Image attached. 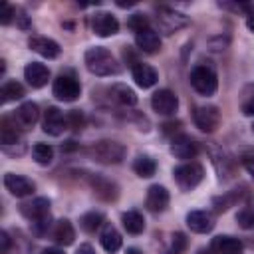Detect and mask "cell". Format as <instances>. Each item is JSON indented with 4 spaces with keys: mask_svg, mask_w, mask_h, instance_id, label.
I'll use <instances>...</instances> for the list:
<instances>
[{
    "mask_svg": "<svg viewBox=\"0 0 254 254\" xmlns=\"http://www.w3.org/2000/svg\"><path fill=\"white\" fill-rule=\"evenodd\" d=\"M85 67L93 73V75H99V77H107V75H115L119 73V64L115 60V56L107 50V48H101V46H95V48H89L85 52Z\"/></svg>",
    "mask_w": 254,
    "mask_h": 254,
    "instance_id": "1",
    "label": "cell"
},
{
    "mask_svg": "<svg viewBox=\"0 0 254 254\" xmlns=\"http://www.w3.org/2000/svg\"><path fill=\"white\" fill-rule=\"evenodd\" d=\"M89 155L93 161L97 163H103V165H117L125 159L127 155V149L123 143L119 141H111V139H103V141H97L95 145H91L89 149Z\"/></svg>",
    "mask_w": 254,
    "mask_h": 254,
    "instance_id": "2",
    "label": "cell"
},
{
    "mask_svg": "<svg viewBox=\"0 0 254 254\" xmlns=\"http://www.w3.org/2000/svg\"><path fill=\"white\" fill-rule=\"evenodd\" d=\"M190 85L194 87L196 93H200L204 97L214 95V91L218 87L216 71L210 65H196V67H192V71H190Z\"/></svg>",
    "mask_w": 254,
    "mask_h": 254,
    "instance_id": "3",
    "label": "cell"
},
{
    "mask_svg": "<svg viewBox=\"0 0 254 254\" xmlns=\"http://www.w3.org/2000/svg\"><path fill=\"white\" fill-rule=\"evenodd\" d=\"M173 177L179 185L181 190H192L204 177V169L194 163V161H189V163H183L179 167L173 169Z\"/></svg>",
    "mask_w": 254,
    "mask_h": 254,
    "instance_id": "4",
    "label": "cell"
},
{
    "mask_svg": "<svg viewBox=\"0 0 254 254\" xmlns=\"http://www.w3.org/2000/svg\"><path fill=\"white\" fill-rule=\"evenodd\" d=\"M54 95L60 99V101H75L81 93V85L79 81L75 79V75L71 73H60L56 79H54V87H52Z\"/></svg>",
    "mask_w": 254,
    "mask_h": 254,
    "instance_id": "5",
    "label": "cell"
},
{
    "mask_svg": "<svg viewBox=\"0 0 254 254\" xmlns=\"http://www.w3.org/2000/svg\"><path fill=\"white\" fill-rule=\"evenodd\" d=\"M192 121L200 131L212 133L220 125V111L214 105H198L192 111Z\"/></svg>",
    "mask_w": 254,
    "mask_h": 254,
    "instance_id": "6",
    "label": "cell"
},
{
    "mask_svg": "<svg viewBox=\"0 0 254 254\" xmlns=\"http://www.w3.org/2000/svg\"><path fill=\"white\" fill-rule=\"evenodd\" d=\"M157 24L165 34H173V32L185 28L189 24V18L183 12H177L173 8L161 6V8H157Z\"/></svg>",
    "mask_w": 254,
    "mask_h": 254,
    "instance_id": "7",
    "label": "cell"
},
{
    "mask_svg": "<svg viewBox=\"0 0 254 254\" xmlns=\"http://www.w3.org/2000/svg\"><path fill=\"white\" fill-rule=\"evenodd\" d=\"M91 30L99 38H109L119 32V22L111 12H95L91 18Z\"/></svg>",
    "mask_w": 254,
    "mask_h": 254,
    "instance_id": "8",
    "label": "cell"
},
{
    "mask_svg": "<svg viewBox=\"0 0 254 254\" xmlns=\"http://www.w3.org/2000/svg\"><path fill=\"white\" fill-rule=\"evenodd\" d=\"M12 119H14V123L18 125V129H22V131L32 129V127L38 123V119H40V107H38V103H34V101H24V103L14 111Z\"/></svg>",
    "mask_w": 254,
    "mask_h": 254,
    "instance_id": "9",
    "label": "cell"
},
{
    "mask_svg": "<svg viewBox=\"0 0 254 254\" xmlns=\"http://www.w3.org/2000/svg\"><path fill=\"white\" fill-rule=\"evenodd\" d=\"M151 107L159 115H173L179 107V97L171 89H159L151 97Z\"/></svg>",
    "mask_w": 254,
    "mask_h": 254,
    "instance_id": "10",
    "label": "cell"
},
{
    "mask_svg": "<svg viewBox=\"0 0 254 254\" xmlns=\"http://www.w3.org/2000/svg\"><path fill=\"white\" fill-rule=\"evenodd\" d=\"M4 187L10 190V194L18 196V198H24V196H30L34 190H36V185L24 177V175H14V173H6L4 175Z\"/></svg>",
    "mask_w": 254,
    "mask_h": 254,
    "instance_id": "11",
    "label": "cell"
},
{
    "mask_svg": "<svg viewBox=\"0 0 254 254\" xmlns=\"http://www.w3.org/2000/svg\"><path fill=\"white\" fill-rule=\"evenodd\" d=\"M42 129H44V133H48V135H52V137L62 135V133H64V129H67L65 115H64L58 107H48V109L44 111Z\"/></svg>",
    "mask_w": 254,
    "mask_h": 254,
    "instance_id": "12",
    "label": "cell"
},
{
    "mask_svg": "<svg viewBox=\"0 0 254 254\" xmlns=\"http://www.w3.org/2000/svg\"><path fill=\"white\" fill-rule=\"evenodd\" d=\"M20 212L30 220V224L38 222V220L50 216V200L44 198V196H38V198L30 200V202H22L20 204Z\"/></svg>",
    "mask_w": 254,
    "mask_h": 254,
    "instance_id": "13",
    "label": "cell"
},
{
    "mask_svg": "<svg viewBox=\"0 0 254 254\" xmlns=\"http://www.w3.org/2000/svg\"><path fill=\"white\" fill-rule=\"evenodd\" d=\"M28 46H30V50H34L36 54H40L42 58H48V60L58 58L60 52H62L60 44L52 38H46V36H30Z\"/></svg>",
    "mask_w": 254,
    "mask_h": 254,
    "instance_id": "14",
    "label": "cell"
},
{
    "mask_svg": "<svg viewBox=\"0 0 254 254\" xmlns=\"http://www.w3.org/2000/svg\"><path fill=\"white\" fill-rule=\"evenodd\" d=\"M214 216L206 210H190L187 214V226L196 234H206L214 228Z\"/></svg>",
    "mask_w": 254,
    "mask_h": 254,
    "instance_id": "15",
    "label": "cell"
},
{
    "mask_svg": "<svg viewBox=\"0 0 254 254\" xmlns=\"http://www.w3.org/2000/svg\"><path fill=\"white\" fill-rule=\"evenodd\" d=\"M169 190L161 185H153L149 187L147 190V196H145V206L151 210V212H163L167 206H169Z\"/></svg>",
    "mask_w": 254,
    "mask_h": 254,
    "instance_id": "16",
    "label": "cell"
},
{
    "mask_svg": "<svg viewBox=\"0 0 254 254\" xmlns=\"http://www.w3.org/2000/svg\"><path fill=\"white\" fill-rule=\"evenodd\" d=\"M131 75H133L135 83H137L139 87H143V89L153 87V85L157 83V79H159L157 69H155V67H151L149 64H143V62L133 64V67H131Z\"/></svg>",
    "mask_w": 254,
    "mask_h": 254,
    "instance_id": "17",
    "label": "cell"
},
{
    "mask_svg": "<svg viewBox=\"0 0 254 254\" xmlns=\"http://www.w3.org/2000/svg\"><path fill=\"white\" fill-rule=\"evenodd\" d=\"M89 183H91V189H93L95 196H99V198L105 200V202H111V200H115V198L119 196V187H117L113 181L105 179V177L95 175V177L89 179Z\"/></svg>",
    "mask_w": 254,
    "mask_h": 254,
    "instance_id": "18",
    "label": "cell"
},
{
    "mask_svg": "<svg viewBox=\"0 0 254 254\" xmlns=\"http://www.w3.org/2000/svg\"><path fill=\"white\" fill-rule=\"evenodd\" d=\"M210 248H212L216 254H242L244 242H242L240 238H236V236L220 234V236H214V238H212Z\"/></svg>",
    "mask_w": 254,
    "mask_h": 254,
    "instance_id": "19",
    "label": "cell"
},
{
    "mask_svg": "<svg viewBox=\"0 0 254 254\" xmlns=\"http://www.w3.org/2000/svg\"><path fill=\"white\" fill-rule=\"evenodd\" d=\"M24 79L32 85V87H44L50 79V69L48 65L40 64V62H30L26 67H24Z\"/></svg>",
    "mask_w": 254,
    "mask_h": 254,
    "instance_id": "20",
    "label": "cell"
},
{
    "mask_svg": "<svg viewBox=\"0 0 254 254\" xmlns=\"http://www.w3.org/2000/svg\"><path fill=\"white\" fill-rule=\"evenodd\" d=\"M196 143L189 137V135H177L173 137L171 141V153L177 157V159H183V161H189V159H194L196 155Z\"/></svg>",
    "mask_w": 254,
    "mask_h": 254,
    "instance_id": "21",
    "label": "cell"
},
{
    "mask_svg": "<svg viewBox=\"0 0 254 254\" xmlns=\"http://www.w3.org/2000/svg\"><path fill=\"white\" fill-rule=\"evenodd\" d=\"M210 157H212V165L218 173L220 179H230L234 175V161L230 159V155L222 149H212L210 151Z\"/></svg>",
    "mask_w": 254,
    "mask_h": 254,
    "instance_id": "22",
    "label": "cell"
},
{
    "mask_svg": "<svg viewBox=\"0 0 254 254\" xmlns=\"http://www.w3.org/2000/svg\"><path fill=\"white\" fill-rule=\"evenodd\" d=\"M0 143L4 149H8L10 145H22L20 129L14 123V119H10V117H2V121H0Z\"/></svg>",
    "mask_w": 254,
    "mask_h": 254,
    "instance_id": "23",
    "label": "cell"
},
{
    "mask_svg": "<svg viewBox=\"0 0 254 254\" xmlns=\"http://www.w3.org/2000/svg\"><path fill=\"white\" fill-rule=\"evenodd\" d=\"M135 44H137V48L141 50V52H145V54H155V52H159L161 50V38H159V34L155 32V30H143V32H139V34H135Z\"/></svg>",
    "mask_w": 254,
    "mask_h": 254,
    "instance_id": "24",
    "label": "cell"
},
{
    "mask_svg": "<svg viewBox=\"0 0 254 254\" xmlns=\"http://www.w3.org/2000/svg\"><path fill=\"white\" fill-rule=\"evenodd\" d=\"M99 242H101V246L109 252V254H113V252H117L119 248H121V234L117 232V228L113 226V224H109V222H105L103 224V228H101V234H99Z\"/></svg>",
    "mask_w": 254,
    "mask_h": 254,
    "instance_id": "25",
    "label": "cell"
},
{
    "mask_svg": "<svg viewBox=\"0 0 254 254\" xmlns=\"http://www.w3.org/2000/svg\"><path fill=\"white\" fill-rule=\"evenodd\" d=\"M54 240L60 244V246H69L73 244L75 240V230L71 226V222L67 218H62L56 222V228H54Z\"/></svg>",
    "mask_w": 254,
    "mask_h": 254,
    "instance_id": "26",
    "label": "cell"
},
{
    "mask_svg": "<svg viewBox=\"0 0 254 254\" xmlns=\"http://www.w3.org/2000/svg\"><path fill=\"white\" fill-rule=\"evenodd\" d=\"M109 93H111V97H113L119 105H123V107H131V105L137 103V93H135L131 87H127L125 83H115V85H111Z\"/></svg>",
    "mask_w": 254,
    "mask_h": 254,
    "instance_id": "27",
    "label": "cell"
},
{
    "mask_svg": "<svg viewBox=\"0 0 254 254\" xmlns=\"http://www.w3.org/2000/svg\"><path fill=\"white\" fill-rule=\"evenodd\" d=\"M121 222H123V228L129 232V234H141L145 230V218L141 212L137 210H127L121 214Z\"/></svg>",
    "mask_w": 254,
    "mask_h": 254,
    "instance_id": "28",
    "label": "cell"
},
{
    "mask_svg": "<svg viewBox=\"0 0 254 254\" xmlns=\"http://www.w3.org/2000/svg\"><path fill=\"white\" fill-rule=\"evenodd\" d=\"M133 171H135L141 179H149V177L155 175L157 163H155V159L149 157V155H139V157L133 161Z\"/></svg>",
    "mask_w": 254,
    "mask_h": 254,
    "instance_id": "29",
    "label": "cell"
},
{
    "mask_svg": "<svg viewBox=\"0 0 254 254\" xmlns=\"http://www.w3.org/2000/svg\"><path fill=\"white\" fill-rule=\"evenodd\" d=\"M24 97V87L18 81H6L0 89V101L2 103H10V101H18Z\"/></svg>",
    "mask_w": 254,
    "mask_h": 254,
    "instance_id": "30",
    "label": "cell"
},
{
    "mask_svg": "<svg viewBox=\"0 0 254 254\" xmlns=\"http://www.w3.org/2000/svg\"><path fill=\"white\" fill-rule=\"evenodd\" d=\"M105 222H103V214L101 212H85L81 218H79V226L85 230V232H95L97 228H101Z\"/></svg>",
    "mask_w": 254,
    "mask_h": 254,
    "instance_id": "31",
    "label": "cell"
},
{
    "mask_svg": "<svg viewBox=\"0 0 254 254\" xmlns=\"http://www.w3.org/2000/svg\"><path fill=\"white\" fill-rule=\"evenodd\" d=\"M32 157L38 165H50L54 159V149L48 143H36L32 147Z\"/></svg>",
    "mask_w": 254,
    "mask_h": 254,
    "instance_id": "32",
    "label": "cell"
},
{
    "mask_svg": "<svg viewBox=\"0 0 254 254\" xmlns=\"http://www.w3.org/2000/svg\"><path fill=\"white\" fill-rule=\"evenodd\" d=\"M236 222L244 230H254V204H246L236 212Z\"/></svg>",
    "mask_w": 254,
    "mask_h": 254,
    "instance_id": "33",
    "label": "cell"
},
{
    "mask_svg": "<svg viewBox=\"0 0 254 254\" xmlns=\"http://www.w3.org/2000/svg\"><path fill=\"white\" fill-rule=\"evenodd\" d=\"M185 248H187V236L183 232H175L169 240V246L161 254H183Z\"/></svg>",
    "mask_w": 254,
    "mask_h": 254,
    "instance_id": "34",
    "label": "cell"
},
{
    "mask_svg": "<svg viewBox=\"0 0 254 254\" xmlns=\"http://www.w3.org/2000/svg\"><path fill=\"white\" fill-rule=\"evenodd\" d=\"M238 198H240V192H238V190L228 192V194H224V196H216V198L212 200L214 210H216V212H224V210H228V208H230Z\"/></svg>",
    "mask_w": 254,
    "mask_h": 254,
    "instance_id": "35",
    "label": "cell"
},
{
    "mask_svg": "<svg viewBox=\"0 0 254 254\" xmlns=\"http://www.w3.org/2000/svg\"><path fill=\"white\" fill-rule=\"evenodd\" d=\"M127 26H129L135 34H139V32H143V30H149V28H151V26H149V18H147L145 14H139V12L129 16Z\"/></svg>",
    "mask_w": 254,
    "mask_h": 254,
    "instance_id": "36",
    "label": "cell"
},
{
    "mask_svg": "<svg viewBox=\"0 0 254 254\" xmlns=\"http://www.w3.org/2000/svg\"><path fill=\"white\" fill-rule=\"evenodd\" d=\"M242 113L244 115H254V85H250L246 91H244V97H242Z\"/></svg>",
    "mask_w": 254,
    "mask_h": 254,
    "instance_id": "37",
    "label": "cell"
},
{
    "mask_svg": "<svg viewBox=\"0 0 254 254\" xmlns=\"http://www.w3.org/2000/svg\"><path fill=\"white\" fill-rule=\"evenodd\" d=\"M65 123H67V127L69 129H81L83 127V115H81V111L79 109H71L67 115H65Z\"/></svg>",
    "mask_w": 254,
    "mask_h": 254,
    "instance_id": "38",
    "label": "cell"
},
{
    "mask_svg": "<svg viewBox=\"0 0 254 254\" xmlns=\"http://www.w3.org/2000/svg\"><path fill=\"white\" fill-rule=\"evenodd\" d=\"M16 16V10L8 4V2H2V12H0V24L2 26H8L12 22V18Z\"/></svg>",
    "mask_w": 254,
    "mask_h": 254,
    "instance_id": "39",
    "label": "cell"
},
{
    "mask_svg": "<svg viewBox=\"0 0 254 254\" xmlns=\"http://www.w3.org/2000/svg\"><path fill=\"white\" fill-rule=\"evenodd\" d=\"M10 250V236L6 230H0V254H8Z\"/></svg>",
    "mask_w": 254,
    "mask_h": 254,
    "instance_id": "40",
    "label": "cell"
},
{
    "mask_svg": "<svg viewBox=\"0 0 254 254\" xmlns=\"http://www.w3.org/2000/svg\"><path fill=\"white\" fill-rule=\"evenodd\" d=\"M16 20L20 22V28H30V22H28V18H26V14L22 12V10H16Z\"/></svg>",
    "mask_w": 254,
    "mask_h": 254,
    "instance_id": "41",
    "label": "cell"
},
{
    "mask_svg": "<svg viewBox=\"0 0 254 254\" xmlns=\"http://www.w3.org/2000/svg\"><path fill=\"white\" fill-rule=\"evenodd\" d=\"M242 165H244V169L248 171V175L254 179V157H246V159L242 161Z\"/></svg>",
    "mask_w": 254,
    "mask_h": 254,
    "instance_id": "42",
    "label": "cell"
},
{
    "mask_svg": "<svg viewBox=\"0 0 254 254\" xmlns=\"http://www.w3.org/2000/svg\"><path fill=\"white\" fill-rule=\"evenodd\" d=\"M75 254H95V250H93V246L91 244H81L79 248H77V252Z\"/></svg>",
    "mask_w": 254,
    "mask_h": 254,
    "instance_id": "43",
    "label": "cell"
},
{
    "mask_svg": "<svg viewBox=\"0 0 254 254\" xmlns=\"http://www.w3.org/2000/svg\"><path fill=\"white\" fill-rule=\"evenodd\" d=\"M246 26H248V30L254 34V10H252V12L246 16Z\"/></svg>",
    "mask_w": 254,
    "mask_h": 254,
    "instance_id": "44",
    "label": "cell"
},
{
    "mask_svg": "<svg viewBox=\"0 0 254 254\" xmlns=\"http://www.w3.org/2000/svg\"><path fill=\"white\" fill-rule=\"evenodd\" d=\"M40 254H65L62 248H46V250H42Z\"/></svg>",
    "mask_w": 254,
    "mask_h": 254,
    "instance_id": "45",
    "label": "cell"
},
{
    "mask_svg": "<svg viewBox=\"0 0 254 254\" xmlns=\"http://www.w3.org/2000/svg\"><path fill=\"white\" fill-rule=\"evenodd\" d=\"M246 244H248V246H252V248H254V236H252V238H248V240H246Z\"/></svg>",
    "mask_w": 254,
    "mask_h": 254,
    "instance_id": "46",
    "label": "cell"
},
{
    "mask_svg": "<svg viewBox=\"0 0 254 254\" xmlns=\"http://www.w3.org/2000/svg\"><path fill=\"white\" fill-rule=\"evenodd\" d=\"M252 133H254V123H252Z\"/></svg>",
    "mask_w": 254,
    "mask_h": 254,
    "instance_id": "47",
    "label": "cell"
}]
</instances>
